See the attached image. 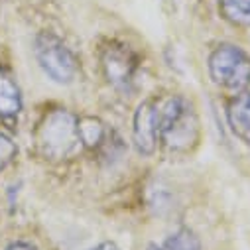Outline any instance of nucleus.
<instances>
[{"label": "nucleus", "instance_id": "obj_1", "mask_svg": "<svg viewBox=\"0 0 250 250\" xmlns=\"http://www.w3.org/2000/svg\"><path fill=\"white\" fill-rule=\"evenodd\" d=\"M160 140L175 152H187L199 140V120L191 103L183 97H167L156 103Z\"/></svg>", "mask_w": 250, "mask_h": 250}, {"label": "nucleus", "instance_id": "obj_2", "mask_svg": "<svg viewBox=\"0 0 250 250\" xmlns=\"http://www.w3.org/2000/svg\"><path fill=\"white\" fill-rule=\"evenodd\" d=\"M77 116L67 108H51L45 112L36 128V144L43 158L63 160L81 146Z\"/></svg>", "mask_w": 250, "mask_h": 250}, {"label": "nucleus", "instance_id": "obj_3", "mask_svg": "<svg viewBox=\"0 0 250 250\" xmlns=\"http://www.w3.org/2000/svg\"><path fill=\"white\" fill-rule=\"evenodd\" d=\"M209 75L213 83L232 95L244 93L250 85V57L232 43H221L209 55Z\"/></svg>", "mask_w": 250, "mask_h": 250}, {"label": "nucleus", "instance_id": "obj_4", "mask_svg": "<svg viewBox=\"0 0 250 250\" xmlns=\"http://www.w3.org/2000/svg\"><path fill=\"white\" fill-rule=\"evenodd\" d=\"M34 55L42 71L59 85H69L79 73V61L75 53L49 32L38 34L34 42Z\"/></svg>", "mask_w": 250, "mask_h": 250}, {"label": "nucleus", "instance_id": "obj_5", "mask_svg": "<svg viewBox=\"0 0 250 250\" xmlns=\"http://www.w3.org/2000/svg\"><path fill=\"white\" fill-rule=\"evenodd\" d=\"M132 142L138 154L152 156L160 142L158 130V112L154 101H144L138 104L132 120Z\"/></svg>", "mask_w": 250, "mask_h": 250}, {"label": "nucleus", "instance_id": "obj_6", "mask_svg": "<svg viewBox=\"0 0 250 250\" xmlns=\"http://www.w3.org/2000/svg\"><path fill=\"white\" fill-rule=\"evenodd\" d=\"M103 71L114 87H126L132 81L136 59L124 45H108L103 51Z\"/></svg>", "mask_w": 250, "mask_h": 250}, {"label": "nucleus", "instance_id": "obj_7", "mask_svg": "<svg viewBox=\"0 0 250 250\" xmlns=\"http://www.w3.org/2000/svg\"><path fill=\"white\" fill-rule=\"evenodd\" d=\"M22 114V91L14 73L6 67H0V122L8 128H16Z\"/></svg>", "mask_w": 250, "mask_h": 250}, {"label": "nucleus", "instance_id": "obj_8", "mask_svg": "<svg viewBox=\"0 0 250 250\" xmlns=\"http://www.w3.org/2000/svg\"><path fill=\"white\" fill-rule=\"evenodd\" d=\"M229 126L242 142L250 144V93H238L227 108Z\"/></svg>", "mask_w": 250, "mask_h": 250}, {"label": "nucleus", "instance_id": "obj_9", "mask_svg": "<svg viewBox=\"0 0 250 250\" xmlns=\"http://www.w3.org/2000/svg\"><path fill=\"white\" fill-rule=\"evenodd\" d=\"M146 250H201V240L191 229H177L162 244H150Z\"/></svg>", "mask_w": 250, "mask_h": 250}, {"label": "nucleus", "instance_id": "obj_10", "mask_svg": "<svg viewBox=\"0 0 250 250\" xmlns=\"http://www.w3.org/2000/svg\"><path fill=\"white\" fill-rule=\"evenodd\" d=\"M79 124V138H81V146L87 148H95L104 140V126L103 122L95 116H83L77 120Z\"/></svg>", "mask_w": 250, "mask_h": 250}, {"label": "nucleus", "instance_id": "obj_11", "mask_svg": "<svg viewBox=\"0 0 250 250\" xmlns=\"http://www.w3.org/2000/svg\"><path fill=\"white\" fill-rule=\"evenodd\" d=\"M221 14L236 26H250V0H221Z\"/></svg>", "mask_w": 250, "mask_h": 250}, {"label": "nucleus", "instance_id": "obj_12", "mask_svg": "<svg viewBox=\"0 0 250 250\" xmlns=\"http://www.w3.org/2000/svg\"><path fill=\"white\" fill-rule=\"evenodd\" d=\"M16 154H18V148L12 142V138L6 136L4 132H0V171L6 169L14 162Z\"/></svg>", "mask_w": 250, "mask_h": 250}, {"label": "nucleus", "instance_id": "obj_13", "mask_svg": "<svg viewBox=\"0 0 250 250\" xmlns=\"http://www.w3.org/2000/svg\"><path fill=\"white\" fill-rule=\"evenodd\" d=\"M6 250H38L36 246H32L30 242H12Z\"/></svg>", "mask_w": 250, "mask_h": 250}, {"label": "nucleus", "instance_id": "obj_14", "mask_svg": "<svg viewBox=\"0 0 250 250\" xmlns=\"http://www.w3.org/2000/svg\"><path fill=\"white\" fill-rule=\"evenodd\" d=\"M91 250H120L114 242H101L99 246H95V248H91Z\"/></svg>", "mask_w": 250, "mask_h": 250}]
</instances>
